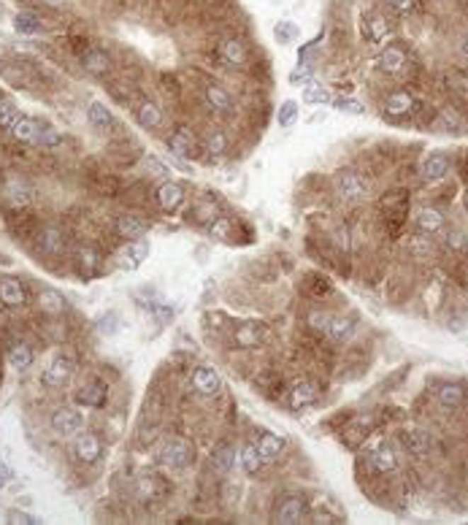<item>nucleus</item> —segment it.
<instances>
[{"instance_id":"nucleus-1","label":"nucleus","mask_w":468,"mask_h":525,"mask_svg":"<svg viewBox=\"0 0 468 525\" xmlns=\"http://www.w3.org/2000/svg\"><path fill=\"white\" fill-rule=\"evenodd\" d=\"M74 374H76V360L68 355H60V357H55V360L44 369L41 382H44V387L60 390V387H65L74 379Z\"/></svg>"},{"instance_id":"nucleus-2","label":"nucleus","mask_w":468,"mask_h":525,"mask_svg":"<svg viewBox=\"0 0 468 525\" xmlns=\"http://www.w3.org/2000/svg\"><path fill=\"white\" fill-rule=\"evenodd\" d=\"M336 192L344 203H360L368 198V185L360 173H352V171H341L336 176Z\"/></svg>"},{"instance_id":"nucleus-3","label":"nucleus","mask_w":468,"mask_h":525,"mask_svg":"<svg viewBox=\"0 0 468 525\" xmlns=\"http://www.w3.org/2000/svg\"><path fill=\"white\" fill-rule=\"evenodd\" d=\"M49 425L57 436H74V433L81 431V415L74 406H57L49 417Z\"/></svg>"},{"instance_id":"nucleus-4","label":"nucleus","mask_w":468,"mask_h":525,"mask_svg":"<svg viewBox=\"0 0 468 525\" xmlns=\"http://www.w3.org/2000/svg\"><path fill=\"white\" fill-rule=\"evenodd\" d=\"M74 452L84 466H92V463H98L101 455H103V442H101L95 433H79V436H76Z\"/></svg>"},{"instance_id":"nucleus-5","label":"nucleus","mask_w":468,"mask_h":525,"mask_svg":"<svg viewBox=\"0 0 468 525\" xmlns=\"http://www.w3.org/2000/svg\"><path fill=\"white\" fill-rule=\"evenodd\" d=\"M193 387H195L198 396L212 398V396H217V393L222 390V376L214 369H209V366H198V369L193 371Z\"/></svg>"},{"instance_id":"nucleus-6","label":"nucleus","mask_w":468,"mask_h":525,"mask_svg":"<svg viewBox=\"0 0 468 525\" xmlns=\"http://www.w3.org/2000/svg\"><path fill=\"white\" fill-rule=\"evenodd\" d=\"M149 255V241L147 238H136V241H127V247L120 252V265L127 268V271H136L141 262L147 260Z\"/></svg>"},{"instance_id":"nucleus-7","label":"nucleus","mask_w":468,"mask_h":525,"mask_svg":"<svg viewBox=\"0 0 468 525\" xmlns=\"http://www.w3.org/2000/svg\"><path fill=\"white\" fill-rule=\"evenodd\" d=\"M106 398H108V387L103 382H98V379L87 382V385L76 393V401L81 403V406H92V409L106 406Z\"/></svg>"},{"instance_id":"nucleus-8","label":"nucleus","mask_w":468,"mask_h":525,"mask_svg":"<svg viewBox=\"0 0 468 525\" xmlns=\"http://www.w3.org/2000/svg\"><path fill=\"white\" fill-rule=\"evenodd\" d=\"M181 203H184V185L179 182H166L157 190V206L163 212H176Z\"/></svg>"},{"instance_id":"nucleus-9","label":"nucleus","mask_w":468,"mask_h":525,"mask_svg":"<svg viewBox=\"0 0 468 525\" xmlns=\"http://www.w3.org/2000/svg\"><path fill=\"white\" fill-rule=\"evenodd\" d=\"M303 512H306V507H303L301 498H285L279 507H276V512H273V517H276V523L282 525H295L303 520Z\"/></svg>"},{"instance_id":"nucleus-10","label":"nucleus","mask_w":468,"mask_h":525,"mask_svg":"<svg viewBox=\"0 0 468 525\" xmlns=\"http://www.w3.org/2000/svg\"><path fill=\"white\" fill-rule=\"evenodd\" d=\"M8 133H11L16 141H22V144H35V141H38V133H41V125L35 122L33 117L19 114L14 120V125L8 127Z\"/></svg>"},{"instance_id":"nucleus-11","label":"nucleus","mask_w":468,"mask_h":525,"mask_svg":"<svg viewBox=\"0 0 468 525\" xmlns=\"http://www.w3.org/2000/svg\"><path fill=\"white\" fill-rule=\"evenodd\" d=\"M147 231H149V225H147L141 217H136V214L117 217V233H120L122 238H127V241L144 238V236H147Z\"/></svg>"},{"instance_id":"nucleus-12","label":"nucleus","mask_w":468,"mask_h":525,"mask_svg":"<svg viewBox=\"0 0 468 525\" xmlns=\"http://www.w3.org/2000/svg\"><path fill=\"white\" fill-rule=\"evenodd\" d=\"M420 173H423L428 182H438V179H444V176L450 173V157L444 155V152H433V155H428Z\"/></svg>"},{"instance_id":"nucleus-13","label":"nucleus","mask_w":468,"mask_h":525,"mask_svg":"<svg viewBox=\"0 0 468 525\" xmlns=\"http://www.w3.org/2000/svg\"><path fill=\"white\" fill-rule=\"evenodd\" d=\"M0 301H3L6 306H11V309L25 306V301H28L25 287H22L16 279H0Z\"/></svg>"},{"instance_id":"nucleus-14","label":"nucleus","mask_w":468,"mask_h":525,"mask_svg":"<svg viewBox=\"0 0 468 525\" xmlns=\"http://www.w3.org/2000/svg\"><path fill=\"white\" fill-rule=\"evenodd\" d=\"M160 461L171 468H181V466L190 463V447L184 442H168L163 452H160Z\"/></svg>"},{"instance_id":"nucleus-15","label":"nucleus","mask_w":468,"mask_h":525,"mask_svg":"<svg viewBox=\"0 0 468 525\" xmlns=\"http://www.w3.org/2000/svg\"><path fill=\"white\" fill-rule=\"evenodd\" d=\"M317 396H319L317 385H312V382H295L292 390H290V406H292V409L312 406V403L317 401Z\"/></svg>"},{"instance_id":"nucleus-16","label":"nucleus","mask_w":468,"mask_h":525,"mask_svg":"<svg viewBox=\"0 0 468 525\" xmlns=\"http://www.w3.org/2000/svg\"><path fill=\"white\" fill-rule=\"evenodd\" d=\"M417 228L423 233H428V236H433V233L441 231V228H444V214H441V209H436V206H423V209L417 212Z\"/></svg>"},{"instance_id":"nucleus-17","label":"nucleus","mask_w":468,"mask_h":525,"mask_svg":"<svg viewBox=\"0 0 468 525\" xmlns=\"http://www.w3.org/2000/svg\"><path fill=\"white\" fill-rule=\"evenodd\" d=\"M384 111H387L390 117H404V114H411V111H414V98H411L409 93H404V90L390 93V95H387V100H384Z\"/></svg>"},{"instance_id":"nucleus-18","label":"nucleus","mask_w":468,"mask_h":525,"mask_svg":"<svg viewBox=\"0 0 468 525\" xmlns=\"http://www.w3.org/2000/svg\"><path fill=\"white\" fill-rule=\"evenodd\" d=\"M219 57H222V62H227V65H244L246 62V47H244L239 38H225L222 44H219Z\"/></svg>"},{"instance_id":"nucleus-19","label":"nucleus","mask_w":468,"mask_h":525,"mask_svg":"<svg viewBox=\"0 0 468 525\" xmlns=\"http://www.w3.org/2000/svg\"><path fill=\"white\" fill-rule=\"evenodd\" d=\"M404 65H406V52L401 47H387L382 52V57H379V68L384 74H401Z\"/></svg>"},{"instance_id":"nucleus-20","label":"nucleus","mask_w":468,"mask_h":525,"mask_svg":"<svg viewBox=\"0 0 468 525\" xmlns=\"http://www.w3.org/2000/svg\"><path fill=\"white\" fill-rule=\"evenodd\" d=\"M257 452L263 455V461H276L279 455H282V449H285V439L282 436H276V433H263L260 439H257Z\"/></svg>"},{"instance_id":"nucleus-21","label":"nucleus","mask_w":468,"mask_h":525,"mask_svg":"<svg viewBox=\"0 0 468 525\" xmlns=\"http://www.w3.org/2000/svg\"><path fill=\"white\" fill-rule=\"evenodd\" d=\"M38 309L46 311V314H62V311L68 309V301L57 290H41L38 293Z\"/></svg>"},{"instance_id":"nucleus-22","label":"nucleus","mask_w":468,"mask_h":525,"mask_svg":"<svg viewBox=\"0 0 468 525\" xmlns=\"http://www.w3.org/2000/svg\"><path fill=\"white\" fill-rule=\"evenodd\" d=\"M352 333H355V323L349 320V317H333L331 320V328H328V339L336 341V344H347L349 339H352Z\"/></svg>"},{"instance_id":"nucleus-23","label":"nucleus","mask_w":468,"mask_h":525,"mask_svg":"<svg viewBox=\"0 0 468 525\" xmlns=\"http://www.w3.org/2000/svg\"><path fill=\"white\" fill-rule=\"evenodd\" d=\"M33 350L25 344V341H16L14 347L8 350V363H11V369H16V371H28L33 366Z\"/></svg>"},{"instance_id":"nucleus-24","label":"nucleus","mask_w":468,"mask_h":525,"mask_svg":"<svg viewBox=\"0 0 468 525\" xmlns=\"http://www.w3.org/2000/svg\"><path fill=\"white\" fill-rule=\"evenodd\" d=\"M438 403L444 409H460L466 403V390L460 385H444L438 390Z\"/></svg>"},{"instance_id":"nucleus-25","label":"nucleus","mask_w":468,"mask_h":525,"mask_svg":"<svg viewBox=\"0 0 468 525\" xmlns=\"http://www.w3.org/2000/svg\"><path fill=\"white\" fill-rule=\"evenodd\" d=\"M404 442H406V449L414 458H425L428 449H430V439L423 431H406L404 433Z\"/></svg>"},{"instance_id":"nucleus-26","label":"nucleus","mask_w":468,"mask_h":525,"mask_svg":"<svg viewBox=\"0 0 468 525\" xmlns=\"http://www.w3.org/2000/svg\"><path fill=\"white\" fill-rule=\"evenodd\" d=\"M168 146H171V152H173V155L190 157V155H193V136H190V130L179 127L176 133H171V139H168Z\"/></svg>"},{"instance_id":"nucleus-27","label":"nucleus","mask_w":468,"mask_h":525,"mask_svg":"<svg viewBox=\"0 0 468 525\" xmlns=\"http://www.w3.org/2000/svg\"><path fill=\"white\" fill-rule=\"evenodd\" d=\"M160 122H163V111L157 108V103H141L138 106V125L141 127H147V130H154V127H160Z\"/></svg>"},{"instance_id":"nucleus-28","label":"nucleus","mask_w":468,"mask_h":525,"mask_svg":"<svg viewBox=\"0 0 468 525\" xmlns=\"http://www.w3.org/2000/svg\"><path fill=\"white\" fill-rule=\"evenodd\" d=\"M371 463H374V468H377L379 474H390V471H395V466H398V458H395L393 447H379L374 455H371Z\"/></svg>"},{"instance_id":"nucleus-29","label":"nucleus","mask_w":468,"mask_h":525,"mask_svg":"<svg viewBox=\"0 0 468 525\" xmlns=\"http://www.w3.org/2000/svg\"><path fill=\"white\" fill-rule=\"evenodd\" d=\"M206 100H209L217 111H233V98H230V93H227L225 87H219V84H209V87H206Z\"/></svg>"},{"instance_id":"nucleus-30","label":"nucleus","mask_w":468,"mask_h":525,"mask_svg":"<svg viewBox=\"0 0 468 525\" xmlns=\"http://www.w3.org/2000/svg\"><path fill=\"white\" fill-rule=\"evenodd\" d=\"M14 28L19 33H25V35H35V33L44 30V22L35 14H30V11H22V14L14 16Z\"/></svg>"},{"instance_id":"nucleus-31","label":"nucleus","mask_w":468,"mask_h":525,"mask_svg":"<svg viewBox=\"0 0 468 525\" xmlns=\"http://www.w3.org/2000/svg\"><path fill=\"white\" fill-rule=\"evenodd\" d=\"M108 65H111V60H108V54L103 49H92V52L84 54V68L90 74H106Z\"/></svg>"},{"instance_id":"nucleus-32","label":"nucleus","mask_w":468,"mask_h":525,"mask_svg":"<svg viewBox=\"0 0 468 525\" xmlns=\"http://www.w3.org/2000/svg\"><path fill=\"white\" fill-rule=\"evenodd\" d=\"M41 249H44V252H49V255L60 252V249H62V233H60V228L49 225V228H44V231H41Z\"/></svg>"},{"instance_id":"nucleus-33","label":"nucleus","mask_w":468,"mask_h":525,"mask_svg":"<svg viewBox=\"0 0 468 525\" xmlns=\"http://www.w3.org/2000/svg\"><path fill=\"white\" fill-rule=\"evenodd\" d=\"M241 466L246 474H257V471L263 468V455L257 452L255 444H246V447L241 449Z\"/></svg>"},{"instance_id":"nucleus-34","label":"nucleus","mask_w":468,"mask_h":525,"mask_svg":"<svg viewBox=\"0 0 468 525\" xmlns=\"http://www.w3.org/2000/svg\"><path fill=\"white\" fill-rule=\"evenodd\" d=\"M87 117H90V122L95 125V127H108V125H111V111H108L106 103H101V100H92L90 108H87Z\"/></svg>"},{"instance_id":"nucleus-35","label":"nucleus","mask_w":468,"mask_h":525,"mask_svg":"<svg viewBox=\"0 0 468 525\" xmlns=\"http://www.w3.org/2000/svg\"><path fill=\"white\" fill-rule=\"evenodd\" d=\"M387 33H390V25H387L384 16H371V19H368V38H371L374 44H382V41L387 38Z\"/></svg>"},{"instance_id":"nucleus-36","label":"nucleus","mask_w":468,"mask_h":525,"mask_svg":"<svg viewBox=\"0 0 468 525\" xmlns=\"http://www.w3.org/2000/svg\"><path fill=\"white\" fill-rule=\"evenodd\" d=\"M233 461H236V452H233V449H227V447L217 449V452L212 455V466H214V471H217V474H227V471H230V466H233Z\"/></svg>"},{"instance_id":"nucleus-37","label":"nucleus","mask_w":468,"mask_h":525,"mask_svg":"<svg viewBox=\"0 0 468 525\" xmlns=\"http://www.w3.org/2000/svg\"><path fill=\"white\" fill-rule=\"evenodd\" d=\"M295 117H298V103H295V100H285V103L279 106V111H276V122H279V127H290V125L295 122Z\"/></svg>"},{"instance_id":"nucleus-38","label":"nucleus","mask_w":468,"mask_h":525,"mask_svg":"<svg viewBox=\"0 0 468 525\" xmlns=\"http://www.w3.org/2000/svg\"><path fill=\"white\" fill-rule=\"evenodd\" d=\"M60 144H62V136L55 127H41L35 146H41V149H55V146H60Z\"/></svg>"},{"instance_id":"nucleus-39","label":"nucleus","mask_w":468,"mask_h":525,"mask_svg":"<svg viewBox=\"0 0 468 525\" xmlns=\"http://www.w3.org/2000/svg\"><path fill=\"white\" fill-rule=\"evenodd\" d=\"M236 341H239L241 347H257V341H260L257 325H244V328H239V330H236Z\"/></svg>"},{"instance_id":"nucleus-40","label":"nucleus","mask_w":468,"mask_h":525,"mask_svg":"<svg viewBox=\"0 0 468 525\" xmlns=\"http://www.w3.org/2000/svg\"><path fill=\"white\" fill-rule=\"evenodd\" d=\"M16 117H19V114H16L14 103H11L8 98H0V127H6V130H8V127L14 125Z\"/></svg>"},{"instance_id":"nucleus-41","label":"nucleus","mask_w":468,"mask_h":525,"mask_svg":"<svg viewBox=\"0 0 468 525\" xmlns=\"http://www.w3.org/2000/svg\"><path fill=\"white\" fill-rule=\"evenodd\" d=\"M303 100L306 103H325V100H331V95H328L325 87H319V84H309L306 93H303Z\"/></svg>"},{"instance_id":"nucleus-42","label":"nucleus","mask_w":468,"mask_h":525,"mask_svg":"<svg viewBox=\"0 0 468 525\" xmlns=\"http://www.w3.org/2000/svg\"><path fill=\"white\" fill-rule=\"evenodd\" d=\"M331 314H325V311H312L309 314V325H312V330H317V333H328V328H331Z\"/></svg>"},{"instance_id":"nucleus-43","label":"nucleus","mask_w":468,"mask_h":525,"mask_svg":"<svg viewBox=\"0 0 468 525\" xmlns=\"http://www.w3.org/2000/svg\"><path fill=\"white\" fill-rule=\"evenodd\" d=\"M206 149L212 152V155H222L227 149V139L225 133H219V130H214L212 136H209V141H206Z\"/></svg>"},{"instance_id":"nucleus-44","label":"nucleus","mask_w":468,"mask_h":525,"mask_svg":"<svg viewBox=\"0 0 468 525\" xmlns=\"http://www.w3.org/2000/svg\"><path fill=\"white\" fill-rule=\"evenodd\" d=\"M227 231H230V219H227V217H214L212 236H217V238H227Z\"/></svg>"},{"instance_id":"nucleus-45","label":"nucleus","mask_w":468,"mask_h":525,"mask_svg":"<svg viewBox=\"0 0 468 525\" xmlns=\"http://www.w3.org/2000/svg\"><path fill=\"white\" fill-rule=\"evenodd\" d=\"M8 198H11V203L22 206V203H28V190L22 185L16 187V182H11V187H8Z\"/></svg>"},{"instance_id":"nucleus-46","label":"nucleus","mask_w":468,"mask_h":525,"mask_svg":"<svg viewBox=\"0 0 468 525\" xmlns=\"http://www.w3.org/2000/svg\"><path fill=\"white\" fill-rule=\"evenodd\" d=\"M336 108H338V111H349V114H360V111H363L360 103H358V100H349V98L336 100Z\"/></svg>"},{"instance_id":"nucleus-47","label":"nucleus","mask_w":468,"mask_h":525,"mask_svg":"<svg viewBox=\"0 0 468 525\" xmlns=\"http://www.w3.org/2000/svg\"><path fill=\"white\" fill-rule=\"evenodd\" d=\"M273 33H276V38H279V41H290V38L295 35V28H292L290 22H279V25H276V30H273Z\"/></svg>"},{"instance_id":"nucleus-48","label":"nucleus","mask_w":468,"mask_h":525,"mask_svg":"<svg viewBox=\"0 0 468 525\" xmlns=\"http://www.w3.org/2000/svg\"><path fill=\"white\" fill-rule=\"evenodd\" d=\"M11 477H14V471H11L8 466H6L3 461H0V487H6V485L11 482Z\"/></svg>"},{"instance_id":"nucleus-49","label":"nucleus","mask_w":468,"mask_h":525,"mask_svg":"<svg viewBox=\"0 0 468 525\" xmlns=\"http://www.w3.org/2000/svg\"><path fill=\"white\" fill-rule=\"evenodd\" d=\"M11 517H16L14 523H25V525H35V523H41L38 517H33V514H22V512H14Z\"/></svg>"},{"instance_id":"nucleus-50","label":"nucleus","mask_w":468,"mask_h":525,"mask_svg":"<svg viewBox=\"0 0 468 525\" xmlns=\"http://www.w3.org/2000/svg\"><path fill=\"white\" fill-rule=\"evenodd\" d=\"M290 81H292V84H298V81H309V71H306V68L292 71V74H290Z\"/></svg>"},{"instance_id":"nucleus-51","label":"nucleus","mask_w":468,"mask_h":525,"mask_svg":"<svg viewBox=\"0 0 468 525\" xmlns=\"http://www.w3.org/2000/svg\"><path fill=\"white\" fill-rule=\"evenodd\" d=\"M390 6H393L395 11H401V14H404V11H409V8H411V0H390Z\"/></svg>"},{"instance_id":"nucleus-52","label":"nucleus","mask_w":468,"mask_h":525,"mask_svg":"<svg viewBox=\"0 0 468 525\" xmlns=\"http://www.w3.org/2000/svg\"><path fill=\"white\" fill-rule=\"evenodd\" d=\"M44 3H46V6H62L65 0H44Z\"/></svg>"},{"instance_id":"nucleus-53","label":"nucleus","mask_w":468,"mask_h":525,"mask_svg":"<svg viewBox=\"0 0 468 525\" xmlns=\"http://www.w3.org/2000/svg\"><path fill=\"white\" fill-rule=\"evenodd\" d=\"M463 49H466V54H468V38H466V44H463Z\"/></svg>"}]
</instances>
